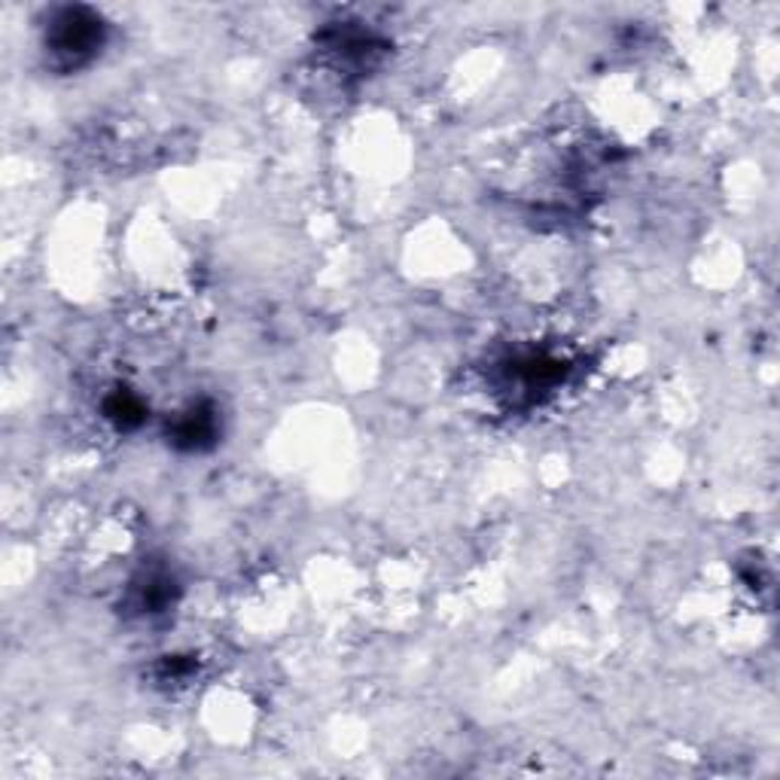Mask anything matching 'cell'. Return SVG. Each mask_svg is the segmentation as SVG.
I'll use <instances>...</instances> for the list:
<instances>
[{"instance_id":"cell-1","label":"cell","mask_w":780,"mask_h":780,"mask_svg":"<svg viewBox=\"0 0 780 780\" xmlns=\"http://www.w3.org/2000/svg\"><path fill=\"white\" fill-rule=\"evenodd\" d=\"M97 46H101V22L85 10H65L53 25V53L68 61L73 58V65L92 56Z\"/></svg>"},{"instance_id":"cell-2","label":"cell","mask_w":780,"mask_h":780,"mask_svg":"<svg viewBox=\"0 0 780 780\" xmlns=\"http://www.w3.org/2000/svg\"><path fill=\"white\" fill-rule=\"evenodd\" d=\"M210 436H214V415L205 409H193L177 427V439H183L190 448H198Z\"/></svg>"}]
</instances>
